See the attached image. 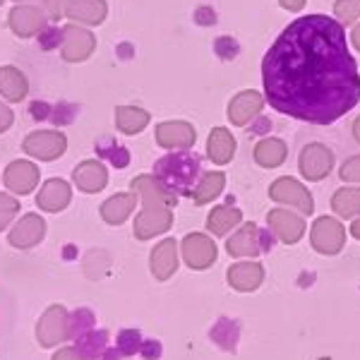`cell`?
<instances>
[{
	"label": "cell",
	"mask_w": 360,
	"mask_h": 360,
	"mask_svg": "<svg viewBox=\"0 0 360 360\" xmlns=\"http://www.w3.org/2000/svg\"><path fill=\"white\" fill-rule=\"evenodd\" d=\"M264 98L278 113L329 125L358 106L360 72L346 32L327 15L298 17L262 60Z\"/></svg>",
	"instance_id": "6da1fadb"
},
{
	"label": "cell",
	"mask_w": 360,
	"mask_h": 360,
	"mask_svg": "<svg viewBox=\"0 0 360 360\" xmlns=\"http://www.w3.org/2000/svg\"><path fill=\"white\" fill-rule=\"evenodd\" d=\"M152 176L164 185L168 193L178 197L193 195L195 183L202 176V164L190 149H185V152H171L156 161Z\"/></svg>",
	"instance_id": "7a4b0ae2"
},
{
	"label": "cell",
	"mask_w": 360,
	"mask_h": 360,
	"mask_svg": "<svg viewBox=\"0 0 360 360\" xmlns=\"http://www.w3.org/2000/svg\"><path fill=\"white\" fill-rule=\"evenodd\" d=\"M37 341L41 348H58L70 339V310L65 305H49L37 322Z\"/></svg>",
	"instance_id": "3957f363"
},
{
	"label": "cell",
	"mask_w": 360,
	"mask_h": 360,
	"mask_svg": "<svg viewBox=\"0 0 360 360\" xmlns=\"http://www.w3.org/2000/svg\"><path fill=\"white\" fill-rule=\"evenodd\" d=\"M22 149L37 161H56L68 152V137L60 130H34L25 137Z\"/></svg>",
	"instance_id": "277c9868"
},
{
	"label": "cell",
	"mask_w": 360,
	"mask_h": 360,
	"mask_svg": "<svg viewBox=\"0 0 360 360\" xmlns=\"http://www.w3.org/2000/svg\"><path fill=\"white\" fill-rule=\"evenodd\" d=\"M96 51V37L82 25H65L60 39V58L65 63H84Z\"/></svg>",
	"instance_id": "5b68a950"
},
{
	"label": "cell",
	"mask_w": 360,
	"mask_h": 360,
	"mask_svg": "<svg viewBox=\"0 0 360 360\" xmlns=\"http://www.w3.org/2000/svg\"><path fill=\"white\" fill-rule=\"evenodd\" d=\"M173 226V207L164 205H147L135 217L132 224V236L137 240H152L156 236H164Z\"/></svg>",
	"instance_id": "8992f818"
},
{
	"label": "cell",
	"mask_w": 360,
	"mask_h": 360,
	"mask_svg": "<svg viewBox=\"0 0 360 360\" xmlns=\"http://www.w3.org/2000/svg\"><path fill=\"white\" fill-rule=\"evenodd\" d=\"M180 257L183 262L195 271H202V269H209L219 257V250H217V243L212 240V236L207 233H190L180 240Z\"/></svg>",
	"instance_id": "52a82bcc"
},
{
	"label": "cell",
	"mask_w": 360,
	"mask_h": 360,
	"mask_svg": "<svg viewBox=\"0 0 360 360\" xmlns=\"http://www.w3.org/2000/svg\"><path fill=\"white\" fill-rule=\"evenodd\" d=\"M8 25L13 29L15 37L32 39V37H39V34L49 27V15H46V10L41 5L17 3L8 15Z\"/></svg>",
	"instance_id": "ba28073f"
},
{
	"label": "cell",
	"mask_w": 360,
	"mask_h": 360,
	"mask_svg": "<svg viewBox=\"0 0 360 360\" xmlns=\"http://www.w3.org/2000/svg\"><path fill=\"white\" fill-rule=\"evenodd\" d=\"M310 243L319 255H339L346 245L344 224L334 217H319L310 229Z\"/></svg>",
	"instance_id": "9c48e42d"
},
{
	"label": "cell",
	"mask_w": 360,
	"mask_h": 360,
	"mask_svg": "<svg viewBox=\"0 0 360 360\" xmlns=\"http://www.w3.org/2000/svg\"><path fill=\"white\" fill-rule=\"evenodd\" d=\"M269 197L278 205L295 207L300 214H307V217L315 212V200H312L310 190L295 178H276L269 185Z\"/></svg>",
	"instance_id": "30bf717a"
},
{
	"label": "cell",
	"mask_w": 360,
	"mask_h": 360,
	"mask_svg": "<svg viewBox=\"0 0 360 360\" xmlns=\"http://www.w3.org/2000/svg\"><path fill=\"white\" fill-rule=\"evenodd\" d=\"M154 137L161 149H168V152H185V149L195 147L197 130L188 120H166V123L156 125Z\"/></svg>",
	"instance_id": "8fae6325"
},
{
	"label": "cell",
	"mask_w": 360,
	"mask_h": 360,
	"mask_svg": "<svg viewBox=\"0 0 360 360\" xmlns=\"http://www.w3.org/2000/svg\"><path fill=\"white\" fill-rule=\"evenodd\" d=\"M39 178L41 171L34 161L29 159H17L13 164H8V168L3 171V183L8 188V193H13L15 197H25L32 195L39 188Z\"/></svg>",
	"instance_id": "7c38bea8"
},
{
	"label": "cell",
	"mask_w": 360,
	"mask_h": 360,
	"mask_svg": "<svg viewBox=\"0 0 360 360\" xmlns=\"http://www.w3.org/2000/svg\"><path fill=\"white\" fill-rule=\"evenodd\" d=\"M44 238H46V221L41 214L37 212H29L25 217H20L8 231V243L17 250L37 248Z\"/></svg>",
	"instance_id": "4fadbf2b"
},
{
	"label": "cell",
	"mask_w": 360,
	"mask_h": 360,
	"mask_svg": "<svg viewBox=\"0 0 360 360\" xmlns=\"http://www.w3.org/2000/svg\"><path fill=\"white\" fill-rule=\"evenodd\" d=\"M332 166H334V154H332V149L322 142L305 144L303 152L298 156L300 173H303L305 180H312V183L322 180L329 171H332Z\"/></svg>",
	"instance_id": "5bb4252c"
},
{
	"label": "cell",
	"mask_w": 360,
	"mask_h": 360,
	"mask_svg": "<svg viewBox=\"0 0 360 360\" xmlns=\"http://www.w3.org/2000/svg\"><path fill=\"white\" fill-rule=\"evenodd\" d=\"M178 262H180V248L176 238H164L149 252V271H152L156 281H168L178 271Z\"/></svg>",
	"instance_id": "9a60e30c"
},
{
	"label": "cell",
	"mask_w": 360,
	"mask_h": 360,
	"mask_svg": "<svg viewBox=\"0 0 360 360\" xmlns=\"http://www.w3.org/2000/svg\"><path fill=\"white\" fill-rule=\"evenodd\" d=\"M264 103H266V98H264V94H259V91H255V89L238 91V94L231 98L229 111H226L229 113L231 125H236V127L250 125L255 118H259Z\"/></svg>",
	"instance_id": "2e32d148"
},
{
	"label": "cell",
	"mask_w": 360,
	"mask_h": 360,
	"mask_svg": "<svg viewBox=\"0 0 360 360\" xmlns=\"http://www.w3.org/2000/svg\"><path fill=\"white\" fill-rule=\"evenodd\" d=\"M266 224H269L274 238L286 243V245H293V243H298L300 238L305 236V219L300 217V214L288 212V209H283V207L271 209V212L266 214Z\"/></svg>",
	"instance_id": "e0dca14e"
},
{
	"label": "cell",
	"mask_w": 360,
	"mask_h": 360,
	"mask_svg": "<svg viewBox=\"0 0 360 360\" xmlns=\"http://www.w3.org/2000/svg\"><path fill=\"white\" fill-rule=\"evenodd\" d=\"M37 209L39 212H49V214H60L65 212L72 202V185L63 178H51L39 188L37 193Z\"/></svg>",
	"instance_id": "ac0fdd59"
},
{
	"label": "cell",
	"mask_w": 360,
	"mask_h": 360,
	"mask_svg": "<svg viewBox=\"0 0 360 360\" xmlns=\"http://www.w3.org/2000/svg\"><path fill=\"white\" fill-rule=\"evenodd\" d=\"M226 281L238 293H255L264 281V266L255 259H240L226 271Z\"/></svg>",
	"instance_id": "d6986e66"
},
{
	"label": "cell",
	"mask_w": 360,
	"mask_h": 360,
	"mask_svg": "<svg viewBox=\"0 0 360 360\" xmlns=\"http://www.w3.org/2000/svg\"><path fill=\"white\" fill-rule=\"evenodd\" d=\"M63 15L72 25L98 27L108 17V3L106 0H68L65 8H63Z\"/></svg>",
	"instance_id": "ffe728a7"
},
{
	"label": "cell",
	"mask_w": 360,
	"mask_h": 360,
	"mask_svg": "<svg viewBox=\"0 0 360 360\" xmlns=\"http://www.w3.org/2000/svg\"><path fill=\"white\" fill-rule=\"evenodd\" d=\"M72 183H75V188L84 195L101 193V190L108 185V168L98 159H86L82 164L75 166Z\"/></svg>",
	"instance_id": "44dd1931"
},
{
	"label": "cell",
	"mask_w": 360,
	"mask_h": 360,
	"mask_svg": "<svg viewBox=\"0 0 360 360\" xmlns=\"http://www.w3.org/2000/svg\"><path fill=\"white\" fill-rule=\"evenodd\" d=\"M130 193H135L137 195V202H142L144 207H147V205L176 207V202H178V195L168 193V190L152 176V173H144V176L132 178Z\"/></svg>",
	"instance_id": "7402d4cb"
},
{
	"label": "cell",
	"mask_w": 360,
	"mask_h": 360,
	"mask_svg": "<svg viewBox=\"0 0 360 360\" xmlns=\"http://www.w3.org/2000/svg\"><path fill=\"white\" fill-rule=\"evenodd\" d=\"M226 252L236 259H252L262 252L259 248V229L257 224H243L236 233L226 238Z\"/></svg>",
	"instance_id": "603a6c76"
},
{
	"label": "cell",
	"mask_w": 360,
	"mask_h": 360,
	"mask_svg": "<svg viewBox=\"0 0 360 360\" xmlns=\"http://www.w3.org/2000/svg\"><path fill=\"white\" fill-rule=\"evenodd\" d=\"M137 207V195L135 193H118L113 197H108L101 207H98V214L108 226H123L127 219L135 214Z\"/></svg>",
	"instance_id": "cb8c5ba5"
},
{
	"label": "cell",
	"mask_w": 360,
	"mask_h": 360,
	"mask_svg": "<svg viewBox=\"0 0 360 360\" xmlns=\"http://www.w3.org/2000/svg\"><path fill=\"white\" fill-rule=\"evenodd\" d=\"M236 137L231 135L229 127H214L207 137V156L217 166H224L229 161H233L236 156Z\"/></svg>",
	"instance_id": "d4e9b609"
},
{
	"label": "cell",
	"mask_w": 360,
	"mask_h": 360,
	"mask_svg": "<svg viewBox=\"0 0 360 360\" xmlns=\"http://www.w3.org/2000/svg\"><path fill=\"white\" fill-rule=\"evenodd\" d=\"M29 94V82L20 68L15 65H3L0 68V96L10 103L25 101Z\"/></svg>",
	"instance_id": "484cf974"
},
{
	"label": "cell",
	"mask_w": 360,
	"mask_h": 360,
	"mask_svg": "<svg viewBox=\"0 0 360 360\" xmlns=\"http://www.w3.org/2000/svg\"><path fill=\"white\" fill-rule=\"evenodd\" d=\"M252 156H255V161H257V166L278 168L283 161H286L288 147H286V142H283V139H278V137H264V139H259V142L255 144Z\"/></svg>",
	"instance_id": "4316f807"
},
{
	"label": "cell",
	"mask_w": 360,
	"mask_h": 360,
	"mask_svg": "<svg viewBox=\"0 0 360 360\" xmlns=\"http://www.w3.org/2000/svg\"><path fill=\"white\" fill-rule=\"evenodd\" d=\"M243 221V212L238 207L231 205H221V207H214L207 217V231H212V236L224 238L229 236L236 226H240Z\"/></svg>",
	"instance_id": "83f0119b"
},
{
	"label": "cell",
	"mask_w": 360,
	"mask_h": 360,
	"mask_svg": "<svg viewBox=\"0 0 360 360\" xmlns=\"http://www.w3.org/2000/svg\"><path fill=\"white\" fill-rule=\"evenodd\" d=\"M224 188H226V173L221 171H209V173H202L200 180L195 183V188H193V200H195V205H200V207H205L209 205V202H214L219 195L224 193Z\"/></svg>",
	"instance_id": "f1b7e54d"
},
{
	"label": "cell",
	"mask_w": 360,
	"mask_h": 360,
	"mask_svg": "<svg viewBox=\"0 0 360 360\" xmlns=\"http://www.w3.org/2000/svg\"><path fill=\"white\" fill-rule=\"evenodd\" d=\"M113 118H115V127H118L123 135H139V132L149 125L152 115L139 106H118L113 111Z\"/></svg>",
	"instance_id": "f546056e"
},
{
	"label": "cell",
	"mask_w": 360,
	"mask_h": 360,
	"mask_svg": "<svg viewBox=\"0 0 360 360\" xmlns=\"http://www.w3.org/2000/svg\"><path fill=\"white\" fill-rule=\"evenodd\" d=\"M108 346H111V334L101 327L89 329V332L82 334L79 339H75V348H77L86 360H98Z\"/></svg>",
	"instance_id": "4dcf8cb0"
},
{
	"label": "cell",
	"mask_w": 360,
	"mask_h": 360,
	"mask_svg": "<svg viewBox=\"0 0 360 360\" xmlns=\"http://www.w3.org/2000/svg\"><path fill=\"white\" fill-rule=\"evenodd\" d=\"M212 341L217 344L221 351L226 353H236L238 348V339H240V322L238 319H229V317H219L217 324L212 327Z\"/></svg>",
	"instance_id": "1f68e13d"
},
{
	"label": "cell",
	"mask_w": 360,
	"mask_h": 360,
	"mask_svg": "<svg viewBox=\"0 0 360 360\" xmlns=\"http://www.w3.org/2000/svg\"><path fill=\"white\" fill-rule=\"evenodd\" d=\"M332 209L341 219H356L360 217V188H339L332 197Z\"/></svg>",
	"instance_id": "d6a6232c"
},
{
	"label": "cell",
	"mask_w": 360,
	"mask_h": 360,
	"mask_svg": "<svg viewBox=\"0 0 360 360\" xmlns=\"http://www.w3.org/2000/svg\"><path fill=\"white\" fill-rule=\"evenodd\" d=\"M142 332L135 327H125L120 329L118 334H115V348L120 351V356L123 358H132L139 353V346H142Z\"/></svg>",
	"instance_id": "836d02e7"
},
{
	"label": "cell",
	"mask_w": 360,
	"mask_h": 360,
	"mask_svg": "<svg viewBox=\"0 0 360 360\" xmlns=\"http://www.w3.org/2000/svg\"><path fill=\"white\" fill-rule=\"evenodd\" d=\"M96 327V317L89 307H77V310L70 312V339H79L89 329Z\"/></svg>",
	"instance_id": "e575fe53"
},
{
	"label": "cell",
	"mask_w": 360,
	"mask_h": 360,
	"mask_svg": "<svg viewBox=\"0 0 360 360\" xmlns=\"http://www.w3.org/2000/svg\"><path fill=\"white\" fill-rule=\"evenodd\" d=\"M20 197H15L13 193H0V231H8L20 217Z\"/></svg>",
	"instance_id": "d590c367"
},
{
	"label": "cell",
	"mask_w": 360,
	"mask_h": 360,
	"mask_svg": "<svg viewBox=\"0 0 360 360\" xmlns=\"http://www.w3.org/2000/svg\"><path fill=\"white\" fill-rule=\"evenodd\" d=\"M108 269H111V257L103 250H91L84 257V274L89 278H101Z\"/></svg>",
	"instance_id": "8d00e7d4"
},
{
	"label": "cell",
	"mask_w": 360,
	"mask_h": 360,
	"mask_svg": "<svg viewBox=\"0 0 360 360\" xmlns=\"http://www.w3.org/2000/svg\"><path fill=\"white\" fill-rule=\"evenodd\" d=\"M334 17L339 25H353L360 20V0H336Z\"/></svg>",
	"instance_id": "74e56055"
},
{
	"label": "cell",
	"mask_w": 360,
	"mask_h": 360,
	"mask_svg": "<svg viewBox=\"0 0 360 360\" xmlns=\"http://www.w3.org/2000/svg\"><path fill=\"white\" fill-rule=\"evenodd\" d=\"M339 176L344 183H360V156H351V159H346L344 166H341Z\"/></svg>",
	"instance_id": "f35d334b"
},
{
	"label": "cell",
	"mask_w": 360,
	"mask_h": 360,
	"mask_svg": "<svg viewBox=\"0 0 360 360\" xmlns=\"http://www.w3.org/2000/svg\"><path fill=\"white\" fill-rule=\"evenodd\" d=\"M164 348H161V341L159 339H144L142 346H139V356L144 360H159Z\"/></svg>",
	"instance_id": "ab89813d"
},
{
	"label": "cell",
	"mask_w": 360,
	"mask_h": 360,
	"mask_svg": "<svg viewBox=\"0 0 360 360\" xmlns=\"http://www.w3.org/2000/svg\"><path fill=\"white\" fill-rule=\"evenodd\" d=\"M13 123H15L13 108H10L3 98H0V135H3V132H8L10 127H13Z\"/></svg>",
	"instance_id": "60d3db41"
},
{
	"label": "cell",
	"mask_w": 360,
	"mask_h": 360,
	"mask_svg": "<svg viewBox=\"0 0 360 360\" xmlns=\"http://www.w3.org/2000/svg\"><path fill=\"white\" fill-rule=\"evenodd\" d=\"M51 360H86V358L75 346H60L53 356H51Z\"/></svg>",
	"instance_id": "b9f144b4"
},
{
	"label": "cell",
	"mask_w": 360,
	"mask_h": 360,
	"mask_svg": "<svg viewBox=\"0 0 360 360\" xmlns=\"http://www.w3.org/2000/svg\"><path fill=\"white\" fill-rule=\"evenodd\" d=\"M108 159H111V164L115 168H125L127 164H130V154H127V149L125 147H118V144H115V149L111 152V156H108Z\"/></svg>",
	"instance_id": "7bdbcfd3"
},
{
	"label": "cell",
	"mask_w": 360,
	"mask_h": 360,
	"mask_svg": "<svg viewBox=\"0 0 360 360\" xmlns=\"http://www.w3.org/2000/svg\"><path fill=\"white\" fill-rule=\"evenodd\" d=\"M68 0H44L41 8L46 10V15H49V20H56L58 15L63 13V8H65Z\"/></svg>",
	"instance_id": "ee69618b"
},
{
	"label": "cell",
	"mask_w": 360,
	"mask_h": 360,
	"mask_svg": "<svg viewBox=\"0 0 360 360\" xmlns=\"http://www.w3.org/2000/svg\"><path fill=\"white\" fill-rule=\"evenodd\" d=\"M274 233H266V231H259V248H262V252H269L271 248H274V238H271Z\"/></svg>",
	"instance_id": "f6af8a7d"
},
{
	"label": "cell",
	"mask_w": 360,
	"mask_h": 360,
	"mask_svg": "<svg viewBox=\"0 0 360 360\" xmlns=\"http://www.w3.org/2000/svg\"><path fill=\"white\" fill-rule=\"evenodd\" d=\"M281 8H286L288 13H300L305 8V0H278Z\"/></svg>",
	"instance_id": "bcb514c9"
},
{
	"label": "cell",
	"mask_w": 360,
	"mask_h": 360,
	"mask_svg": "<svg viewBox=\"0 0 360 360\" xmlns=\"http://www.w3.org/2000/svg\"><path fill=\"white\" fill-rule=\"evenodd\" d=\"M120 358H123V356H120L118 348H115V346H108L106 351L101 353V358H98V360H120Z\"/></svg>",
	"instance_id": "7dc6e473"
},
{
	"label": "cell",
	"mask_w": 360,
	"mask_h": 360,
	"mask_svg": "<svg viewBox=\"0 0 360 360\" xmlns=\"http://www.w3.org/2000/svg\"><path fill=\"white\" fill-rule=\"evenodd\" d=\"M351 44H353V49L360 53V22L356 27H353V32H351Z\"/></svg>",
	"instance_id": "c3c4849f"
},
{
	"label": "cell",
	"mask_w": 360,
	"mask_h": 360,
	"mask_svg": "<svg viewBox=\"0 0 360 360\" xmlns=\"http://www.w3.org/2000/svg\"><path fill=\"white\" fill-rule=\"evenodd\" d=\"M351 236L356 238V240H360V217L353 219V224H351Z\"/></svg>",
	"instance_id": "681fc988"
},
{
	"label": "cell",
	"mask_w": 360,
	"mask_h": 360,
	"mask_svg": "<svg viewBox=\"0 0 360 360\" xmlns=\"http://www.w3.org/2000/svg\"><path fill=\"white\" fill-rule=\"evenodd\" d=\"M353 137H356V142L360 144V115L356 118V123H353Z\"/></svg>",
	"instance_id": "f907efd6"
},
{
	"label": "cell",
	"mask_w": 360,
	"mask_h": 360,
	"mask_svg": "<svg viewBox=\"0 0 360 360\" xmlns=\"http://www.w3.org/2000/svg\"><path fill=\"white\" fill-rule=\"evenodd\" d=\"M15 3H29V0H15Z\"/></svg>",
	"instance_id": "816d5d0a"
},
{
	"label": "cell",
	"mask_w": 360,
	"mask_h": 360,
	"mask_svg": "<svg viewBox=\"0 0 360 360\" xmlns=\"http://www.w3.org/2000/svg\"><path fill=\"white\" fill-rule=\"evenodd\" d=\"M3 3H5V0H0V5H3Z\"/></svg>",
	"instance_id": "f5cc1de1"
}]
</instances>
